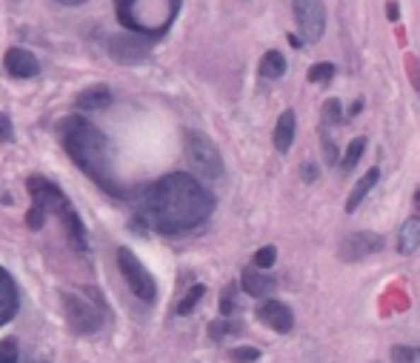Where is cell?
<instances>
[{
  "instance_id": "obj_33",
  "label": "cell",
  "mask_w": 420,
  "mask_h": 363,
  "mask_svg": "<svg viewBox=\"0 0 420 363\" xmlns=\"http://www.w3.org/2000/svg\"><path fill=\"white\" fill-rule=\"evenodd\" d=\"M386 15H389V21H397V18H400V9H397V4H395V0H392V4L386 6Z\"/></svg>"
},
{
  "instance_id": "obj_35",
  "label": "cell",
  "mask_w": 420,
  "mask_h": 363,
  "mask_svg": "<svg viewBox=\"0 0 420 363\" xmlns=\"http://www.w3.org/2000/svg\"><path fill=\"white\" fill-rule=\"evenodd\" d=\"M57 4H66V6H78V4H83V0H57Z\"/></svg>"
},
{
  "instance_id": "obj_26",
  "label": "cell",
  "mask_w": 420,
  "mask_h": 363,
  "mask_svg": "<svg viewBox=\"0 0 420 363\" xmlns=\"http://www.w3.org/2000/svg\"><path fill=\"white\" fill-rule=\"evenodd\" d=\"M323 120H326V123H340V120H343V106H340L337 98H329V100L323 103Z\"/></svg>"
},
{
  "instance_id": "obj_31",
  "label": "cell",
  "mask_w": 420,
  "mask_h": 363,
  "mask_svg": "<svg viewBox=\"0 0 420 363\" xmlns=\"http://www.w3.org/2000/svg\"><path fill=\"white\" fill-rule=\"evenodd\" d=\"M301 178H303V183H315L317 180V166L315 163H303L301 166Z\"/></svg>"
},
{
  "instance_id": "obj_16",
  "label": "cell",
  "mask_w": 420,
  "mask_h": 363,
  "mask_svg": "<svg viewBox=\"0 0 420 363\" xmlns=\"http://www.w3.org/2000/svg\"><path fill=\"white\" fill-rule=\"evenodd\" d=\"M378 180H380V169H378V166H372V169H369V172H366L358 183H355V189L349 192V200H346V212H349V214H352V212L363 203V197H366V195L378 186Z\"/></svg>"
},
{
  "instance_id": "obj_7",
  "label": "cell",
  "mask_w": 420,
  "mask_h": 363,
  "mask_svg": "<svg viewBox=\"0 0 420 363\" xmlns=\"http://www.w3.org/2000/svg\"><path fill=\"white\" fill-rule=\"evenodd\" d=\"M117 266L123 272V280L129 283L132 289V295L137 301H144V304H155L158 298V283L155 277L146 272V266L137 260V255L132 249H117Z\"/></svg>"
},
{
  "instance_id": "obj_4",
  "label": "cell",
  "mask_w": 420,
  "mask_h": 363,
  "mask_svg": "<svg viewBox=\"0 0 420 363\" xmlns=\"http://www.w3.org/2000/svg\"><path fill=\"white\" fill-rule=\"evenodd\" d=\"M123 26L140 38H163L180 12V0H115Z\"/></svg>"
},
{
  "instance_id": "obj_25",
  "label": "cell",
  "mask_w": 420,
  "mask_h": 363,
  "mask_svg": "<svg viewBox=\"0 0 420 363\" xmlns=\"http://www.w3.org/2000/svg\"><path fill=\"white\" fill-rule=\"evenodd\" d=\"M229 357L235 363H255V360H260V349H255V346H235Z\"/></svg>"
},
{
  "instance_id": "obj_8",
  "label": "cell",
  "mask_w": 420,
  "mask_h": 363,
  "mask_svg": "<svg viewBox=\"0 0 420 363\" xmlns=\"http://www.w3.org/2000/svg\"><path fill=\"white\" fill-rule=\"evenodd\" d=\"M292 12L303 43H317L326 32V9L320 0H292Z\"/></svg>"
},
{
  "instance_id": "obj_22",
  "label": "cell",
  "mask_w": 420,
  "mask_h": 363,
  "mask_svg": "<svg viewBox=\"0 0 420 363\" xmlns=\"http://www.w3.org/2000/svg\"><path fill=\"white\" fill-rule=\"evenodd\" d=\"M203 295H206V286H203V283H194L189 292H186V298L177 304V315H189V312L203 301Z\"/></svg>"
},
{
  "instance_id": "obj_17",
  "label": "cell",
  "mask_w": 420,
  "mask_h": 363,
  "mask_svg": "<svg viewBox=\"0 0 420 363\" xmlns=\"http://www.w3.org/2000/svg\"><path fill=\"white\" fill-rule=\"evenodd\" d=\"M420 249V217H409L397 232V252L400 255H414Z\"/></svg>"
},
{
  "instance_id": "obj_20",
  "label": "cell",
  "mask_w": 420,
  "mask_h": 363,
  "mask_svg": "<svg viewBox=\"0 0 420 363\" xmlns=\"http://www.w3.org/2000/svg\"><path fill=\"white\" fill-rule=\"evenodd\" d=\"M363 152H366V137H355V140L346 146L343 158H340V169H343V172H352V169L361 163Z\"/></svg>"
},
{
  "instance_id": "obj_9",
  "label": "cell",
  "mask_w": 420,
  "mask_h": 363,
  "mask_svg": "<svg viewBox=\"0 0 420 363\" xmlns=\"http://www.w3.org/2000/svg\"><path fill=\"white\" fill-rule=\"evenodd\" d=\"M106 52L117 60V63H140L146 60L152 52V43L140 35H112L106 40Z\"/></svg>"
},
{
  "instance_id": "obj_32",
  "label": "cell",
  "mask_w": 420,
  "mask_h": 363,
  "mask_svg": "<svg viewBox=\"0 0 420 363\" xmlns=\"http://www.w3.org/2000/svg\"><path fill=\"white\" fill-rule=\"evenodd\" d=\"M9 137H12V120L9 115L0 112V140H9Z\"/></svg>"
},
{
  "instance_id": "obj_23",
  "label": "cell",
  "mask_w": 420,
  "mask_h": 363,
  "mask_svg": "<svg viewBox=\"0 0 420 363\" xmlns=\"http://www.w3.org/2000/svg\"><path fill=\"white\" fill-rule=\"evenodd\" d=\"M392 363H420V346H392Z\"/></svg>"
},
{
  "instance_id": "obj_18",
  "label": "cell",
  "mask_w": 420,
  "mask_h": 363,
  "mask_svg": "<svg viewBox=\"0 0 420 363\" xmlns=\"http://www.w3.org/2000/svg\"><path fill=\"white\" fill-rule=\"evenodd\" d=\"M257 71H260V78H266V81H277V78H284V75H286V57L280 54L277 49H269V52L260 57Z\"/></svg>"
},
{
  "instance_id": "obj_1",
  "label": "cell",
  "mask_w": 420,
  "mask_h": 363,
  "mask_svg": "<svg viewBox=\"0 0 420 363\" xmlns=\"http://www.w3.org/2000/svg\"><path fill=\"white\" fill-rule=\"evenodd\" d=\"M212 209H215V197L206 192L200 180L183 172L161 178L144 192V200H140L144 221L163 235H180L200 226L212 214Z\"/></svg>"
},
{
  "instance_id": "obj_27",
  "label": "cell",
  "mask_w": 420,
  "mask_h": 363,
  "mask_svg": "<svg viewBox=\"0 0 420 363\" xmlns=\"http://www.w3.org/2000/svg\"><path fill=\"white\" fill-rule=\"evenodd\" d=\"M274 260H277V249L274 246H263V249L255 252V266L257 269H272Z\"/></svg>"
},
{
  "instance_id": "obj_10",
  "label": "cell",
  "mask_w": 420,
  "mask_h": 363,
  "mask_svg": "<svg viewBox=\"0 0 420 363\" xmlns=\"http://www.w3.org/2000/svg\"><path fill=\"white\" fill-rule=\"evenodd\" d=\"M383 249V238L375 235V232H352V235H346L337 246V255L340 260H349V263H355V260H363L375 252Z\"/></svg>"
},
{
  "instance_id": "obj_19",
  "label": "cell",
  "mask_w": 420,
  "mask_h": 363,
  "mask_svg": "<svg viewBox=\"0 0 420 363\" xmlns=\"http://www.w3.org/2000/svg\"><path fill=\"white\" fill-rule=\"evenodd\" d=\"M112 103V92L106 86H92L86 92H81L75 98V106L78 109H86V112H95V109H106Z\"/></svg>"
},
{
  "instance_id": "obj_14",
  "label": "cell",
  "mask_w": 420,
  "mask_h": 363,
  "mask_svg": "<svg viewBox=\"0 0 420 363\" xmlns=\"http://www.w3.org/2000/svg\"><path fill=\"white\" fill-rule=\"evenodd\" d=\"M240 286H243V292L252 295V298H269L274 289H277V280L266 272H255V269H246L240 275Z\"/></svg>"
},
{
  "instance_id": "obj_29",
  "label": "cell",
  "mask_w": 420,
  "mask_h": 363,
  "mask_svg": "<svg viewBox=\"0 0 420 363\" xmlns=\"http://www.w3.org/2000/svg\"><path fill=\"white\" fill-rule=\"evenodd\" d=\"M0 363H18V343L12 338L0 340Z\"/></svg>"
},
{
  "instance_id": "obj_3",
  "label": "cell",
  "mask_w": 420,
  "mask_h": 363,
  "mask_svg": "<svg viewBox=\"0 0 420 363\" xmlns=\"http://www.w3.org/2000/svg\"><path fill=\"white\" fill-rule=\"evenodd\" d=\"M26 189H29V195H32V212L26 214L29 229H40L43 221H46V212H54L60 221H63L72 246H75L78 252H86V229H83V224H81L78 212L72 209V203H69V197H66L52 180L40 178V175H32V178L26 180Z\"/></svg>"
},
{
  "instance_id": "obj_21",
  "label": "cell",
  "mask_w": 420,
  "mask_h": 363,
  "mask_svg": "<svg viewBox=\"0 0 420 363\" xmlns=\"http://www.w3.org/2000/svg\"><path fill=\"white\" fill-rule=\"evenodd\" d=\"M238 332H240V323L232 318H221L215 323H209V338L212 340H223L226 335H238Z\"/></svg>"
},
{
  "instance_id": "obj_34",
  "label": "cell",
  "mask_w": 420,
  "mask_h": 363,
  "mask_svg": "<svg viewBox=\"0 0 420 363\" xmlns=\"http://www.w3.org/2000/svg\"><path fill=\"white\" fill-rule=\"evenodd\" d=\"M361 112H363V100H355V103H352V109H349V117H358Z\"/></svg>"
},
{
  "instance_id": "obj_6",
  "label": "cell",
  "mask_w": 420,
  "mask_h": 363,
  "mask_svg": "<svg viewBox=\"0 0 420 363\" xmlns=\"http://www.w3.org/2000/svg\"><path fill=\"white\" fill-rule=\"evenodd\" d=\"M63 309H66V318H69V326H72L78 335H92L103 326V306H100V298H83V295H63Z\"/></svg>"
},
{
  "instance_id": "obj_12",
  "label": "cell",
  "mask_w": 420,
  "mask_h": 363,
  "mask_svg": "<svg viewBox=\"0 0 420 363\" xmlns=\"http://www.w3.org/2000/svg\"><path fill=\"white\" fill-rule=\"evenodd\" d=\"M4 66H6V71L12 78H35L37 71H40V63H37V57L32 54V52H26V49H9L6 52V57H4Z\"/></svg>"
},
{
  "instance_id": "obj_2",
  "label": "cell",
  "mask_w": 420,
  "mask_h": 363,
  "mask_svg": "<svg viewBox=\"0 0 420 363\" xmlns=\"http://www.w3.org/2000/svg\"><path fill=\"white\" fill-rule=\"evenodd\" d=\"M60 143H63V149L69 152V158H72L100 189H106L109 195L115 197H123L126 192L117 186L115 175H112V166H109V143L103 137V132L72 115V117H66L60 123Z\"/></svg>"
},
{
  "instance_id": "obj_11",
  "label": "cell",
  "mask_w": 420,
  "mask_h": 363,
  "mask_svg": "<svg viewBox=\"0 0 420 363\" xmlns=\"http://www.w3.org/2000/svg\"><path fill=\"white\" fill-rule=\"evenodd\" d=\"M257 318H260V323H266L272 332H277V335H286V332H292V326H295V315H292V309L286 306V304H280V301H263L260 306H257Z\"/></svg>"
},
{
  "instance_id": "obj_28",
  "label": "cell",
  "mask_w": 420,
  "mask_h": 363,
  "mask_svg": "<svg viewBox=\"0 0 420 363\" xmlns=\"http://www.w3.org/2000/svg\"><path fill=\"white\" fill-rule=\"evenodd\" d=\"M320 149H323L326 163H340V158H337V146H334V140H332L329 132H323V137H320Z\"/></svg>"
},
{
  "instance_id": "obj_15",
  "label": "cell",
  "mask_w": 420,
  "mask_h": 363,
  "mask_svg": "<svg viewBox=\"0 0 420 363\" xmlns=\"http://www.w3.org/2000/svg\"><path fill=\"white\" fill-rule=\"evenodd\" d=\"M295 143V112L286 109L284 115L277 117V126H274V149L280 155H286Z\"/></svg>"
},
{
  "instance_id": "obj_5",
  "label": "cell",
  "mask_w": 420,
  "mask_h": 363,
  "mask_svg": "<svg viewBox=\"0 0 420 363\" xmlns=\"http://www.w3.org/2000/svg\"><path fill=\"white\" fill-rule=\"evenodd\" d=\"M183 146H186V161L192 163V169H194L200 178H206V180L223 178V158H221V149H218L206 134H200V132H186Z\"/></svg>"
},
{
  "instance_id": "obj_24",
  "label": "cell",
  "mask_w": 420,
  "mask_h": 363,
  "mask_svg": "<svg viewBox=\"0 0 420 363\" xmlns=\"http://www.w3.org/2000/svg\"><path fill=\"white\" fill-rule=\"evenodd\" d=\"M334 75V63H315L309 69V83H326Z\"/></svg>"
},
{
  "instance_id": "obj_30",
  "label": "cell",
  "mask_w": 420,
  "mask_h": 363,
  "mask_svg": "<svg viewBox=\"0 0 420 363\" xmlns=\"http://www.w3.org/2000/svg\"><path fill=\"white\" fill-rule=\"evenodd\" d=\"M235 306H238V301H235V283H232V286H226V292L221 298V315L229 318L235 312Z\"/></svg>"
},
{
  "instance_id": "obj_13",
  "label": "cell",
  "mask_w": 420,
  "mask_h": 363,
  "mask_svg": "<svg viewBox=\"0 0 420 363\" xmlns=\"http://www.w3.org/2000/svg\"><path fill=\"white\" fill-rule=\"evenodd\" d=\"M15 312H18V286L9 277V272L0 266V326L12 321Z\"/></svg>"
}]
</instances>
